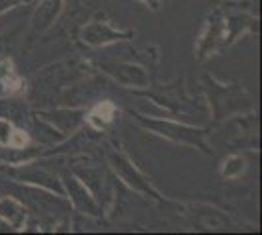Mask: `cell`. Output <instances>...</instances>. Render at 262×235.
<instances>
[{"mask_svg": "<svg viewBox=\"0 0 262 235\" xmlns=\"http://www.w3.org/2000/svg\"><path fill=\"white\" fill-rule=\"evenodd\" d=\"M114 114H116V106H114L112 102H102V104H98V106L92 110V114H90V123L100 130V127H104L106 123L112 122Z\"/></svg>", "mask_w": 262, "mask_h": 235, "instance_id": "obj_1", "label": "cell"}, {"mask_svg": "<svg viewBox=\"0 0 262 235\" xmlns=\"http://www.w3.org/2000/svg\"><path fill=\"white\" fill-rule=\"evenodd\" d=\"M8 143H10L12 147H24L28 143V135L24 134V132H18V130H16V132H12Z\"/></svg>", "mask_w": 262, "mask_h": 235, "instance_id": "obj_2", "label": "cell"}]
</instances>
